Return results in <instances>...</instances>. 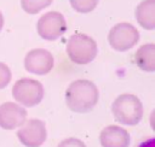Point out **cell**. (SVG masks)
<instances>
[{
  "instance_id": "cell-17",
  "label": "cell",
  "mask_w": 155,
  "mask_h": 147,
  "mask_svg": "<svg viewBox=\"0 0 155 147\" xmlns=\"http://www.w3.org/2000/svg\"><path fill=\"white\" fill-rule=\"evenodd\" d=\"M138 147H155V140L154 139H148L138 145Z\"/></svg>"
},
{
  "instance_id": "cell-10",
  "label": "cell",
  "mask_w": 155,
  "mask_h": 147,
  "mask_svg": "<svg viewBox=\"0 0 155 147\" xmlns=\"http://www.w3.org/2000/svg\"><path fill=\"white\" fill-rule=\"evenodd\" d=\"M130 141L128 131L119 125H108L99 134L102 147H128Z\"/></svg>"
},
{
  "instance_id": "cell-5",
  "label": "cell",
  "mask_w": 155,
  "mask_h": 147,
  "mask_svg": "<svg viewBox=\"0 0 155 147\" xmlns=\"http://www.w3.org/2000/svg\"><path fill=\"white\" fill-rule=\"evenodd\" d=\"M139 40V33L131 23L121 22L115 24L109 34H108V42L111 48L119 52H125L131 49L136 46Z\"/></svg>"
},
{
  "instance_id": "cell-9",
  "label": "cell",
  "mask_w": 155,
  "mask_h": 147,
  "mask_svg": "<svg viewBox=\"0 0 155 147\" xmlns=\"http://www.w3.org/2000/svg\"><path fill=\"white\" fill-rule=\"evenodd\" d=\"M27 119V111L16 102H4L0 105V128L12 130L19 128Z\"/></svg>"
},
{
  "instance_id": "cell-2",
  "label": "cell",
  "mask_w": 155,
  "mask_h": 147,
  "mask_svg": "<svg viewBox=\"0 0 155 147\" xmlns=\"http://www.w3.org/2000/svg\"><path fill=\"white\" fill-rule=\"evenodd\" d=\"M111 113L117 123L136 125L143 117V105L133 94H120L113 101Z\"/></svg>"
},
{
  "instance_id": "cell-15",
  "label": "cell",
  "mask_w": 155,
  "mask_h": 147,
  "mask_svg": "<svg viewBox=\"0 0 155 147\" xmlns=\"http://www.w3.org/2000/svg\"><path fill=\"white\" fill-rule=\"evenodd\" d=\"M11 77H12V74L10 67L5 63L0 61V89H4L5 87L8 86Z\"/></svg>"
},
{
  "instance_id": "cell-8",
  "label": "cell",
  "mask_w": 155,
  "mask_h": 147,
  "mask_svg": "<svg viewBox=\"0 0 155 147\" xmlns=\"http://www.w3.org/2000/svg\"><path fill=\"white\" fill-rule=\"evenodd\" d=\"M53 67V55L47 49L35 48L29 51L24 58V69L34 75H47Z\"/></svg>"
},
{
  "instance_id": "cell-12",
  "label": "cell",
  "mask_w": 155,
  "mask_h": 147,
  "mask_svg": "<svg viewBox=\"0 0 155 147\" xmlns=\"http://www.w3.org/2000/svg\"><path fill=\"white\" fill-rule=\"evenodd\" d=\"M134 63L140 70L145 72H154L155 71V45L145 43L140 46L134 53Z\"/></svg>"
},
{
  "instance_id": "cell-11",
  "label": "cell",
  "mask_w": 155,
  "mask_h": 147,
  "mask_svg": "<svg viewBox=\"0 0 155 147\" xmlns=\"http://www.w3.org/2000/svg\"><path fill=\"white\" fill-rule=\"evenodd\" d=\"M136 19L138 24L147 29H155V0H143L138 4L134 11Z\"/></svg>"
},
{
  "instance_id": "cell-18",
  "label": "cell",
  "mask_w": 155,
  "mask_h": 147,
  "mask_svg": "<svg viewBox=\"0 0 155 147\" xmlns=\"http://www.w3.org/2000/svg\"><path fill=\"white\" fill-rule=\"evenodd\" d=\"M2 27H4V16H2V13L0 12V31H1Z\"/></svg>"
},
{
  "instance_id": "cell-6",
  "label": "cell",
  "mask_w": 155,
  "mask_h": 147,
  "mask_svg": "<svg viewBox=\"0 0 155 147\" xmlns=\"http://www.w3.org/2000/svg\"><path fill=\"white\" fill-rule=\"evenodd\" d=\"M67 30V23L62 13L50 11L42 14L36 23V31L40 37L47 41L59 39Z\"/></svg>"
},
{
  "instance_id": "cell-4",
  "label": "cell",
  "mask_w": 155,
  "mask_h": 147,
  "mask_svg": "<svg viewBox=\"0 0 155 147\" xmlns=\"http://www.w3.org/2000/svg\"><path fill=\"white\" fill-rule=\"evenodd\" d=\"M12 96L15 100L27 107L36 106L44 98L42 84L33 78H21L12 87Z\"/></svg>"
},
{
  "instance_id": "cell-13",
  "label": "cell",
  "mask_w": 155,
  "mask_h": 147,
  "mask_svg": "<svg viewBox=\"0 0 155 147\" xmlns=\"http://www.w3.org/2000/svg\"><path fill=\"white\" fill-rule=\"evenodd\" d=\"M53 0H21V6L24 12L29 14H36L41 10L48 7Z\"/></svg>"
},
{
  "instance_id": "cell-3",
  "label": "cell",
  "mask_w": 155,
  "mask_h": 147,
  "mask_svg": "<svg viewBox=\"0 0 155 147\" xmlns=\"http://www.w3.org/2000/svg\"><path fill=\"white\" fill-rule=\"evenodd\" d=\"M97 43L86 34H73L67 43V54L69 59L78 65H86L97 57Z\"/></svg>"
},
{
  "instance_id": "cell-1",
  "label": "cell",
  "mask_w": 155,
  "mask_h": 147,
  "mask_svg": "<svg viewBox=\"0 0 155 147\" xmlns=\"http://www.w3.org/2000/svg\"><path fill=\"white\" fill-rule=\"evenodd\" d=\"M99 99L97 86L88 80H76L65 90V104L76 113H87L94 108Z\"/></svg>"
},
{
  "instance_id": "cell-16",
  "label": "cell",
  "mask_w": 155,
  "mask_h": 147,
  "mask_svg": "<svg viewBox=\"0 0 155 147\" xmlns=\"http://www.w3.org/2000/svg\"><path fill=\"white\" fill-rule=\"evenodd\" d=\"M57 147H86V145L76 137H68V139L61 141Z\"/></svg>"
},
{
  "instance_id": "cell-14",
  "label": "cell",
  "mask_w": 155,
  "mask_h": 147,
  "mask_svg": "<svg viewBox=\"0 0 155 147\" xmlns=\"http://www.w3.org/2000/svg\"><path fill=\"white\" fill-rule=\"evenodd\" d=\"M69 2L71 7L79 13L92 12L98 5V0H69Z\"/></svg>"
},
{
  "instance_id": "cell-7",
  "label": "cell",
  "mask_w": 155,
  "mask_h": 147,
  "mask_svg": "<svg viewBox=\"0 0 155 147\" xmlns=\"http://www.w3.org/2000/svg\"><path fill=\"white\" fill-rule=\"evenodd\" d=\"M46 125L40 119H29L24 122L18 131L17 137L25 147H40L46 140Z\"/></svg>"
}]
</instances>
